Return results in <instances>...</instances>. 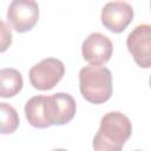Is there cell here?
<instances>
[{
    "mask_svg": "<svg viewBox=\"0 0 151 151\" xmlns=\"http://www.w3.org/2000/svg\"><path fill=\"white\" fill-rule=\"evenodd\" d=\"M24 85L21 73L11 67L1 68L0 71V97L11 98L18 94Z\"/></svg>",
    "mask_w": 151,
    "mask_h": 151,
    "instance_id": "obj_9",
    "label": "cell"
},
{
    "mask_svg": "<svg viewBox=\"0 0 151 151\" xmlns=\"http://www.w3.org/2000/svg\"><path fill=\"white\" fill-rule=\"evenodd\" d=\"M149 85H150V88H151V76H150V78H149Z\"/></svg>",
    "mask_w": 151,
    "mask_h": 151,
    "instance_id": "obj_14",
    "label": "cell"
},
{
    "mask_svg": "<svg viewBox=\"0 0 151 151\" xmlns=\"http://www.w3.org/2000/svg\"><path fill=\"white\" fill-rule=\"evenodd\" d=\"M150 7H151V2H150Z\"/></svg>",
    "mask_w": 151,
    "mask_h": 151,
    "instance_id": "obj_16",
    "label": "cell"
},
{
    "mask_svg": "<svg viewBox=\"0 0 151 151\" xmlns=\"http://www.w3.org/2000/svg\"><path fill=\"white\" fill-rule=\"evenodd\" d=\"M39 19V5L34 0H13L7 8V20L19 33L32 29Z\"/></svg>",
    "mask_w": 151,
    "mask_h": 151,
    "instance_id": "obj_5",
    "label": "cell"
},
{
    "mask_svg": "<svg viewBox=\"0 0 151 151\" xmlns=\"http://www.w3.org/2000/svg\"><path fill=\"white\" fill-rule=\"evenodd\" d=\"M0 29H1V39H0V51L5 52L9 45L12 44V32L11 27L4 21H0Z\"/></svg>",
    "mask_w": 151,
    "mask_h": 151,
    "instance_id": "obj_12",
    "label": "cell"
},
{
    "mask_svg": "<svg viewBox=\"0 0 151 151\" xmlns=\"http://www.w3.org/2000/svg\"><path fill=\"white\" fill-rule=\"evenodd\" d=\"M64 63L57 58H45L31 67L28 77L31 85L39 91L53 88L64 77Z\"/></svg>",
    "mask_w": 151,
    "mask_h": 151,
    "instance_id": "obj_3",
    "label": "cell"
},
{
    "mask_svg": "<svg viewBox=\"0 0 151 151\" xmlns=\"http://www.w3.org/2000/svg\"><path fill=\"white\" fill-rule=\"evenodd\" d=\"M77 111L74 98L64 92H58L46 97L44 112L48 125H64L70 123Z\"/></svg>",
    "mask_w": 151,
    "mask_h": 151,
    "instance_id": "obj_4",
    "label": "cell"
},
{
    "mask_svg": "<svg viewBox=\"0 0 151 151\" xmlns=\"http://www.w3.org/2000/svg\"><path fill=\"white\" fill-rule=\"evenodd\" d=\"M19 126L17 110L7 103H0V131L2 134L13 133Z\"/></svg>",
    "mask_w": 151,
    "mask_h": 151,
    "instance_id": "obj_11",
    "label": "cell"
},
{
    "mask_svg": "<svg viewBox=\"0 0 151 151\" xmlns=\"http://www.w3.org/2000/svg\"><path fill=\"white\" fill-rule=\"evenodd\" d=\"M134 151H142V150H134Z\"/></svg>",
    "mask_w": 151,
    "mask_h": 151,
    "instance_id": "obj_15",
    "label": "cell"
},
{
    "mask_svg": "<svg viewBox=\"0 0 151 151\" xmlns=\"http://www.w3.org/2000/svg\"><path fill=\"white\" fill-rule=\"evenodd\" d=\"M81 96L92 104H103L112 96V73L105 66L88 65L79 71Z\"/></svg>",
    "mask_w": 151,
    "mask_h": 151,
    "instance_id": "obj_2",
    "label": "cell"
},
{
    "mask_svg": "<svg viewBox=\"0 0 151 151\" xmlns=\"http://www.w3.org/2000/svg\"><path fill=\"white\" fill-rule=\"evenodd\" d=\"M132 133V124L122 112H107L100 119V126L94 134L92 146L94 151H122Z\"/></svg>",
    "mask_w": 151,
    "mask_h": 151,
    "instance_id": "obj_1",
    "label": "cell"
},
{
    "mask_svg": "<svg viewBox=\"0 0 151 151\" xmlns=\"http://www.w3.org/2000/svg\"><path fill=\"white\" fill-rule=\"evenodd\" d=\"M46 101V96H34L27 100L25 105V116L28 123L38 129L48 127V123L45 118L44 106Z\"/></svg>",
    "mask_w": 151,
    "mask_h": 151,
    "instance_id": "obj_10",
    "label": "cell"
},
{
    "mask_svg": "<svg viewBox=\"0 0 151 151\" xmlns=\"http://www.w3.org/2000/svg\"><path fill=\"white\" fill-rule=\"evenodd\" d=\"M133 7L126 1H110L100 13L101 24L113 33L123 32L133 19Z\"/></svg>",
    "mask_w": 151,
    "mask_h": 151,
    "instance_id": "obj_8",
    "label": "cell"
},
{
    "mask_svg": "<svg viewBox=\"0 0 151 151\" xmlns=\"http://www.w3.org/2000/svg\"><path fill=\"white\" fill-rule=\"evenodd\" d=\"M112 52V41L109 37L99 32H93L88 34L81 44L83 58L90 65L103 66L111 59Z\"/></svg>",
    "mask_w": 151,
    "mask_h": 151,
    "instance_id": "obj_7",
    "label": "cell"
},
{
    "mask_svg": "<svg viewBox=\"0 0 151 151\" xmlns=\"http://www.w3.org/2000/svg\"><path fill=\"white\" fill-rule=\"evenodd\" d=\"M51 151H68V150H65V149H53Z\"/></svg>",
    "mask_w": 151,
    "mask_h": 151,
    "instance_id": "obj_13",
    "label": "cell"
},
{
    "mask_svg": "<svg viewBox=\"0 0 151 151\" xmlns=\"http://www.w3.org/2000/svg\"><path fill=\"white\" fill-rule=\"evenodd\" d=\"M126 46L139 67H151V25L140 24L136 26L127 35Z\"/></svg>",
    "mask_w": 151,
    "mask_h": 151,
    "instance_id": "obj_6",
    "label": "cell"
}]
</instances>
